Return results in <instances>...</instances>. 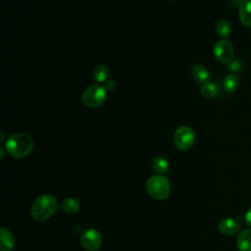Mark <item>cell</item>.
<instances>
[{
    "label": "cell",
    "instance_id": "obj_12",
    "mask_svg": "<svg viewBox=\"0 0 251 251\" xmlns=\"http://www.w3.org/2000/svg\"><path fill=\"white\" fill-rule=\"evenodd\" d=\"M238 251H251V228L243 229L237 235Z\"/></svg>",
    "mask_w": 251,
    "mask_h": 251
},
{
    "label": "cell",
    "instance_id": "obj_3",
    "mask_svg": "<svg viewBox=\"0 0 251 251\" xmlns=\"http://www.w3.org/2000/svg\"><path fill=\"white\" fill-rule=\"evenodd\" d=\"M146 190L157 200H165L170 196L171 183L164 175H153L146 181Z\"/></svg>",
    "mask_w": 251,
    "mask_h": 251
},
{
    "label": "cell",
    "instance_id": "obj_8",
    "mask_svg": "<svg viewBox=\"0 0 251 251\" xmlns=\"http://www.w3.org/2000/svg\"><path fill=\"white\" fill-rule=\"evenodd\" d=\"M218 228L225 235H233L239 231L240 225L234 219L225 218L219 222Z\"/></svg>",
    "mask_w": 251,
    "mask_h": 251
},
{
    "label": "cell",
    "instance_id": "obj_16",
    "mask_svg": "<svg viewBox=\"0 0 251 251\" xmlns=\"http://www.w3.org/2000/svg\"><path fill=\"white\" fill-rule=\"evenodd\" d=\"M152 168L159 175H164L169 171V163L163 156H156L152 160Z\"/></svg>",
    "mask_w": 251,
    "mask_h": 251
},
{
    "label": "cell",
    "instance_id": "obj_13",
    "mask_svg": "<svg viewBox=\"0 0 251 251\" xmlns=\"http://www.w3.org/2000/svg\"><path fill=\"white\" fill-rule=\"evenodd\" d=\"M60 207L64 212L68 214H75L76 212H78L80 205L77 199L74 197H67L61 201Z\"/></svg>",
    "mask_w": 251,
    "mask_h": 251
},
{
    "label": "cell",
    "instance_id": "obj_22",
    "mask_svg": "<svg viewBox=\"0 0 251 251\" xmlns=\"http://www.w3.org/2000/svg\"><path fill=\"white\" fill-rule=\"evenodd\" d=\"M3 155H4V149H3V146H1V158H3Z\"/></svg>",
    "mask_w": 251,
    "mask_h": 251
},
{
    "label": "cell",
    "instance_id": "obj_9",
    "mask_svg": "<svg viewBox=\"0 0 251 251\" xmlns=\"http://www.w3.org/2000/svg\"><path fill=\"white\" fill-rule=\"evenodd\" d=\"M15 236L11 230L2 226L0 229V251H12L15 247Z\"/></svg>",
    "mask_w": 251,
    "mask_h": 251
},
{
    "label": "cell",
    "instance_id": "obj_5",
    "mask_svg": "<svg viewBox=\"0 0 251 251\" xmlns=\"http://www.w3.org/2000/svg\"><path fill=\"white\" fill-rule=\"evenodd\" d=\"M174 143L179 150L190 149L195 142V132L188 126H180L174 132Z\"/></svg>",
    "mask_w": 251,
    "mask_h": 251
},
{
    "label": "cell",
    "instance_id": "obj_11",
    "mask_svg": "<svg viewBox=\"0 0 251 251\" xmlns=\"http://www.w3.org/2000/svg\"><path fill=\"white\" fill-rule=\"evenodd\" d=\"M191 75L195 82L203 84L208 81L210 77V73L203 65L197 64L191 68Z\"/></svg>",
    "mask_w": 251,
    "mask_h": 251
},
{
    "label": "cell",
    "instance_id": "obj_6",
    "mask_svg": "<svg viewBox=\"0 0 251 251\" xmlns=\"http://www.w3.org/2000/svg\"><path fill=\"white\" fill-rule=\"evenodd\" d=\"M213 53L217 61L223 64H227V63H230L233 59V55H234L233 46L228 40L221 39L217 41L216 44L214 45Z\"/></svg>",
    "mask_w": 251,
    "mask_h": 251
},
{
    "label": "cell",
    "instance_id": "obj_4",
    "mask_svg": "<svg viewBox=\"0 0 251 251\" xmlns=\"http://www.w3.org/2000/svg\"><path fill=\"white\" fill-rule=\"evenodd\" d=\"M107 90L103 85L93 84L88 86L81 95V101L88 108H98L106 100Z\"/></svg>",
    "mask_w": 251,
    "mask_h": 251
},
{
    "label": "cell",
    "instance_id": "obj_7",
    "mask_svg": "<svg viewBox=\"0 0 251 251\" xmlns=\"http://www.w3.org/2000/svg\"><path fill=\"white\" fill-rule=\"evenodd\" d=\"M102 241L100 232L94 228L86 229L80 236L81 245L87 251H97L101 247Z\"/></svg>",
    "mask_w": 251,
    "mask_h": 251
},
{
    "label": "cell",
    "instance_id": "obj_19",
    "mask_svg": "<svg viewBox=\"0 0 251 251\" xmlns=\"http://www.w3.org/2000/svg\"><path fill=\"white\" fill-rule=\"evenodd\" d=\"M103 87L107 91H112L116 87V82L113 79H108L103 83Z\"/></svg>",
    "mask_w": 251,
    "mask_h": 251
},
{
    "label": "cell",
    "instance_id": "obj_18",
    "mask_svg": "<svg viewBox=\"0 0 251 251\" xmlns=\"http://www.w3.org/2000/svg\"><path fill=\"white\" fill-rule=\"evenodd\" d=\"M238 86V78L234 75H227L223 80V87L227 93H232Z\"/></svg>",
    "mask_w": 251,
    "mask_h": 251
},
{
    "label": "cell",
    "instance_id": "obj_10",
    "mask_svg": "<svg viewBox=\"0 0 251 251\" xmlns=\"http://www.w3.org/2000/svg\"><path fill=\"white\" fill-rule=\"evenodd\" d=\"M238 17L244 26L251 27V0H243L240 3Z\"/></svg>",
    "mask_w": 251,
    "mask_h": 251
},
{
    "label": "cell",
    "instance_id": "obj_14",
    "mask_svg": "<svg viewBox=\"0 0 251 251\" xmlns=\"http://www.w3.org/2000/svg\"><path fill=\"white\" fill-rule=\"evenodd\" d=\"M109 75H110V71H109L107 66H105V65H98L93 70L92 77H93V79L96 82H98V83H102L103 82L104 83L106 80L109 79Z\"/></svg>",
    "mask_w": 251,
    "mask_h": 251
},
{
    "label": "cell",
    "instance_id": "obj_1",
    "mask_svg": "<svg viewBox=\"0 0 251 251\" xmlns=\"http://www.w3.org/2000/svg\"><path fill=\"white\" fill-rule=\"evenodd\" d=\"M5 148L14 158H25L29 155L33 149V139L27 133L17 132L7 138Z\"/></svg>",
    "mask_w": 251,
    "mask_h": 251
},
{
    "label": "cell",
    "instance_id": "obj_2",
    "mask_svg": "<svg viewBox=\"0 0 251 251\" xmlns=\"http://www.w3.org/2000/svg\"><path fill=\"white\" fill-rule=\"evenodd\" d=\"M59 204L57 199L51 194H41L33 202L30 208V214L34 221H47L58 209Z\"/></svg>",
    "mask_w": 251,
    "mask_h": 251
},
{
    "label": "cell",
    "instance_id": "obj_17",
    "mask_svg": "<svg viewBox=\"0 0 251 251\" xmlns=\"http://www.w3.org/2000/svg\"><path fill=\"white\" fill-rule=\"evenodd\" d=\"M215 30L220 36L226 38L231 32V25L226 20H219L215 25Z\"/></svg>",
    "mask_w": 251,
    "mask_h": 251
},
{
    "label": "cell",
    "instance_id": "obj_21",
    "mask_svg": "<svg viewBox=\"0 0 251 251\" xmlns=\"http://www.w3.org/2000/svg\"><path fill=\"white\" fill-rule=\"evenodd\" d=\"M239 69H240V65H239V63H238L237 61H236V62H234V61H231V62H230V64H229V70L237 72V71H239Z\"/></svg>",
    "mask_w": 251,
    "mask_h": 251
},
{
    "label": "cell",
    "instance_id": "obj_20",
    "mask_svg": "<svg viewBox=\"0 0 251 251\" xmlns=\"http://www.w3.org/2000/svg\"><path fill=\"white\" fill-rule=\"evenodd\" d=\"M244 220H245V223L247 226H249L251 227V208L249 210H247V212L245 213V216H244Z\"/></svg>",
    "mask_w": 251,
    "mask_h": 251
},
{
    "label": "cell",
    "instance_id": "obj_15",
    "mask_svg": "<svg viewBox=\"0 0 251 251\" xmlns=\"http://www.w3.org/2000/svg\"><path fill=\"white\" fill-rule=\"evenodd\" d=\"M200 92L204 98L211 99V98H214L218 94L219 87L215 82L208 80L201 85Z\"/></svg>",
    "mask_w": 251,
    "mask_h": 251
}]
</instances>
